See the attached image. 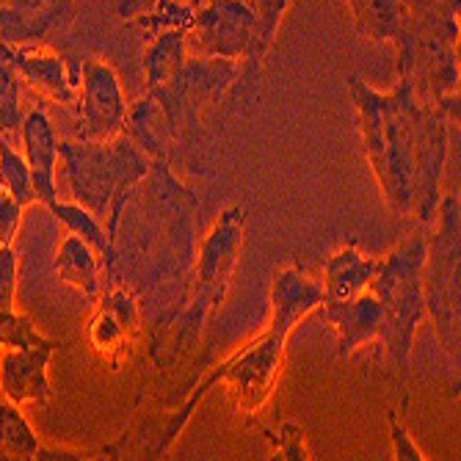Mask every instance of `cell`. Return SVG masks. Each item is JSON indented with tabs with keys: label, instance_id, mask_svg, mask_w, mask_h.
Returning a JSON list of instances; mask_svg holds the SVG:
<instances>
[{
	"label": "cell",
	"instance_id": "26",
	"mask_svg": "<svg viewBox=\"0 0 461 461\" xmlns=\"http://www.w3.org/2000/svg\"><path fill=\"white\" fill-rule=\"evenodd\" d=\"M23 216H25V207L0 185V246L14 243L23 227Z\"/></svg>",
	"mask_w": 461,
	"mask_h": 461
},
{
	"label": "cell",
	"instance_id": "11",
	"mask_svg": "<svg viewBox=\"0 0 461 461\" xmlns=\"http://www.w3.org/2000/svg\"><path fill=\"white\" fill-rule=\"evenodd\" d=\"M323 323L338 334V357L348 359L357 348L379 346L384 331V307L370 290L348 302H323Z\"/></svg>",
	"mask_w": 461,
	"mask_h": 461
},
{
	"label": "cell",
	"instance_id": "8",
	"mask_svg": "<svg viewBox=\"0 0 461 461\" xmlns=\"http://www.w3.org/2000/svg\"><path fill=\"white\" fill-rule=\"evenodd\" d=\"M95 304L97 310L89 321V343L103 362L119 367L141 331L139 302L131 287H124L122 282H111Z\"/></svg>",
	"mask_w": 461,
	"mask_h": 461
},
{
	"label": "cell",
	"instance_id": "19",
	"mask_svg": "<svg viewBox=\"0 0 461 461\" xmlns=\"http://www.w3.org/2000/svg\"><path fill=\"white\" fill-rule=\"evenodd\" d=\"M293 0H251V6L258 12V20H260V36H258V50H255V59L251 64L240 67V80L243 83H255L258 75H260V67H263V59L268 56V50L274 48L276 41V33H279V25L287 14Z\"/></svg>",
	"mask_w": 461,
	"mask_h": 461
},
{
	"label": "cell",
	"instance_id": "15",
	"mask_svg": "<svg viewBox=\"0 0 461 461\" xmlns=\"http://www.w3.org/2000/svg\"><path fill=\"white\" fill-rule=\"evenodd\" d=\"M45 211L53 213L67 232L83 238L97 251L103 271H105V285L119 282V251H116L113 238L108 235L105 224L95 213H89L86 207L77 204V202H61V199H56L50 207H45Z\"/></svg>",
	"mask_w": 461,
	"mask_h": 461
},
{
	"label": "cell",
	"instance_id": "27",
	"mask_svg": "<svg viewBox=\"0 0 461 461\" xmlns=\"http://www.w3.org/2000/svg\"><path fill=\"white\" fill-rule=\"evenodd\" d=\"M387 420H390V439H393L395 458H398V461H426L423 450L411 442V437H409L406 426L398 420L395 409H390V411H387Z\"/></svg>",
	"mask_w": 461,
	"mask_h": 461
},
{
	"label": "cell",
	"instance_id": "25",
	"mask_svg": "<svg viewBox=\"0 0 461 461\" xmlns=\"http://www.w3.org/2000/svg\"><path fill=\"white\" fill-rule=\"evenodd\" d=\"M266 437L274 445V458H287V461H307L310 453L304 447V429L299 423H285L279 431H266Z\"/></svg>",
	"mask_w": 461,
	"mask_h": 461
},
{
	"label": "cell",
	"instance_id": "1",
	"mask_svg": "<svg viewBox=\"0 0 461 461\" xmlns=\"http://www.w3.org/2000/svg\"><path fill=\"white\" fill-rule=\"evenodd\" d=\"M398 75L390 95L370 89L357 75L348 80V92L359 113L367 163L387 207L395 219H411L429 230L442 199L450 116L420 97L411 72Z\"/></svg>",
	"mask_w": 461,
	"mask_h": 461
},
{
	"label": "cell",
	"instance_id": "2",
	"mask_svg": "<svg viewBox=\"0 0 461 461\" xmlns=\"http://www.w3.org/2000/svg\"><path fill=\"white\" fill-rule=\"evenodd\" d=\"M59 163L69 185L72 202L95 213L111 238L119 235L124 207L131 204L133 191L147 180L152 160L144 149L122 133L113 141H59Z\"/></svg>",
	"mask_w": 461,
	"mask_h": 461
},
{
	"label": "cell",
	"instance_id": "10",
	"mask_svg": "<svg viewBox=\"0 0 461 461\" xmlns=\"http://www.w3.org/2000/svg\"><path fill=\"white\" fill-rule=\"evenodd\" d=\"M0 56H4L23 80H28L33 89L50 97L59 105L77 103V75L69 72L67 61L48 50L39 41H23V45H9L0 41Z\"/></svg>",
	"mask_w": 461,
	"mask_h": 461
},
{
	"label": "cell",
	"instance_id": "22",
	"mask_svg": "<svg viewBox=\"0 0 461 461\" xmlns=\"http://www.w3.org/2000/svg\"><path fill=\"white\" fill-rule=\"evenodd\" d=\"M194 12H196L194 4H180V0H160V4L155 6V12L141 17L136 25H141L149 33V39L155 33H163V31H185L188 33Z\"/></svg>",
	"mask_w": 461,
	"mask_h": 461
},
{
	"label": "cell",
	"instance_id": "6",
	"mask_svg": "<svg viewBox=\"0 0 461 461\" xmlns=\"http://www.w3.org/2000/svg\"><path fill=\"white\" fill-rule=\"evenodd\" d=\"M258 36L260 20L251 0H204L196 4L185 41L191 56L224 59L246 67L255 59Z\"/></svg>",
	"mask_w": 461,
	"mask_h": 461
},
{
	"label": "cell",
	"instance_id": "23",
	"mask_svg": "<svg viewBox=\"0 0 461 461\" xmlns=\"http://www.w3.org/2000/svg\"><path fill=\"white\" fill-rule=\"evenodd\" d=\"M45 340L48 338L33 326L28 315H20L17 310L0 312V348H31Z\"/></svg>",
	"mask_w": 461,
	"mask_h": 461
},
{
	"label": "cell",
	"instance_id": "9",
	"mask_svg": "<svg viewBox=\"0 0 461 461\" xmlns=\"http://www.w3.org/2000/svg\"><path fill=\"white\" fill-rule=\"evenodd\" d=\"M67 340H45L31 348H0V395L14 403H39L48 406L53 401L50 387V359Z\"/></svg>",
	"mask_w": 461,
	"mask_h": 461
},
{
	"label": "cell",
	"instance_id": "12",
	"mask_svg": "<svg viewBox=\"0 0 461 461\" xmlns=\"http://www.w3.org/2000/svg\"><path fill=\"white\" fill-rule=\"evenodd\" d=\"M20 152L31 169L33 180V194L36 204L50 207L59 199V136L53 122L45 111V105H36L28 116H23V128H20Z\"/></svg>",
	"mask_w": 461,
	"mask_h": 461
},
{
	"label": "cell",
	"instance_id": "16",
	"mask_svg": "<svg viewBox=\"0 0 461 461\" xmlns=\"http://www.w3.org/2000/svg\"><path fill=\"white\" fill-rule=\"evenodd\" d=\"M188 59L185 31H163L155 33L144 53V77H147V97H160L172 89L183 64Z\"/></svg>",
	"mask_w": 461,
	"mask_h": 461
},
{
	"label": "cell",
	"instance_id": "17",
	"mask_svg": "<svg viewBox=\"0 0 461 461\" xmlns=\"http://www.w3.org/2000/svg\"><path fill=\"white\" fill-rule=\"evenodd\" d=\"M359 36L373 41H398L409 31V6L403 0H348Z\"/></svg>",
	"mask_w": 461,
	"mask_h": 461
},
{
	"label": "cell",
	"instance_id": "28",
	"mask_svg": "<svg viewBox=\"0 0 461 461\" xmlns=\"http://www.w3.org/2000/svg\"><path fill=\"white\" fill-rule=\"evenodd\" d=\"M160 0H116V14L124 23H139L141 17L152 14Z\"/></svg>",
	"mask_w": 461,
	"mask_h": 461
},
{
	"label": "cell",
	"instance_id": "5",
	"mask_svg": "<svg viewBox=\"0 0 461 461\" xmlns=\"http://www.w3.org/2000/svg\"><path fill=\"white\" fill-rule=\"evenodd\" d=\"M437 232L426 243L423 299L426 318L447 354L450 365L458 362V255H461V216L458 199L445 196L437 207Z\"/></svg>",
	"mask_w": 461,
	"mask_h": 461
},
{
	"label": "cell",
	"instance_id": "3",
	"mask_svg": "<svg viewBox=\"0 0 461 461\" xmlns=\"http://www.w3.org/2000/svg\"><path fill=\"white\" fill-rule=\"evenodd\" d=\"M426 243L429 232H414L406 243H401L384 260H379L375 276L370 282V293L384 307V331L375 346L387 359L409 373L411 348L417 329L426 321V299H423V266H426Z\"/></svg>",
	"mask_w": 461,
	"mask_h": 461
},
{
	"label": "cell",
	"instance_id": "18",
	"mask_svg": "<svg viewBox=\"0 0 461 461\" xmlns=\"http://www.w3.org/2000/svg\"><path fill=\"white\" fill-rule=\"evenodd\" d=\"M41 442L23 414L20 403L0 395V458L36 461Z\"/></svg>",
	"mask_w": 461,
	"mask_h": 461
},
{
	"label": "cell",
	"instance_id": "24",
	"mask_svg": "<svg viewBox=\"0 0 461 461\" xmlns=\"http://www.w3.org/2000/svg\"><path fill=\"white\" fill-rule=\"evenodd\" d=\"M17 276H20V255L14 243L0 246V312L17 310Z\"/></svg>",
	"mask_w": 461,
	"mask_h": 461
},
{
	"label": "cell",
	"instance_id": "29",
	"mask_svg": "<svg viewBox=\"0 0 461 461\" xmlns=\"http://www.w3.org/2000/svg\"><path fill=\"white\" fill-rule=\"evenodd\" d=\"M326 4H329V0H326Z\"/></svg>",
	"mask_w": 461,
	"mask_h": 461
},
{
	"label": "cell",
	"instance_id": "14",
	"mask_svg": "<svg viewBox=\"0 0 461 461\" xmlns=\"http://www.w3.org/2000/svg\"><path fill=\"white\" fill-rule=\"evenodd\" d=\"M56 271L59 279L77 293H83L89 302H97L105 290V271L97 258V251L72 232L64 235L56 251Z\"/></svg>",
	"mask_w": 461,
	"mask_h": 461
},
{
	"label": "cell",
	"instance_id": "21",
	"mask_svg": "<svg viewBox=\"0 0 461 461\" xmlns=\"http://www.w3.org/2000/svg\"><path fill=\"white\" fill-rule=\"evenodd\" d=\"M0 185H4L23 207L36 204L28 163H25L23 152L17 149V144H12L6 139H0Z\"/></svg>",
	"mask_w": 461,
	"mask_h": 461
},
{
	"label": "cell",
	"instance_id": "20",
	"mask_svg": "<svg viewBox=\"0 0 461 461\" xmlns=\"http://www.w3.org/2000/svg\"><path fill=\"white\" fill-rule=\"evenodd\" d=\"M20 83L17 69L0 56V139L12 144L20 141L23 128V108H20Z\"/></svg>",
	"mask_w": 461,
	"mask_h": 461
},
{
	"label": "cell",
	"instance_id": "7",
	"mask_svg": "<svg viewBox=\"0 0 461 461\" xmlns=\"http://www.w3.org/2000/svg\"><path fill=\"white\" fill-rule=\"evenodd\" d=\"M77 139L105 144L124 133L128 97L122 80L105 59H83L77 64Z\"/></svg>",
	"mask_w": 461,
	"mask_h": 461
},
{
	"label": "cell",
	"instance_id": "13",
	"mask_svg": "<svg viewBox=\"0 0 461 461\" xmlns=\"http://www.w3.org/2000/svg\"><path fill=\"white\" fill-rule=\"evenodd\" d=\"M379 268V258H367L357 246H343L323 266V296L326 302H348L370 290Z\"/></svg>",
	"mask_w": 461,
	"mask_h": 461
},
{
	"label": "cell",
	"instance_id": "4",
	"mask_svg": "<svg viewBox=\"0 0 461 461\" xmlns=\"http://www.w3.org/2000/svg\"><path fill=\"white\" fill-rule=\"evenodd\" d=\"M243 232H246V211L238 204L224 207L219 213L213 230L204 235L196 258V285L191 293V304L180 315V334H177V351L185 348V343L196 340L204 331L207 321H211L230 293L240 246H243Z\"/></svg>",
	"mask_w": 461,
	"mask_h": 461
}]
</instances>
